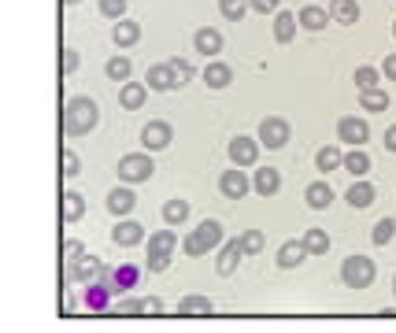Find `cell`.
I'll list each match as a JSON object with an SVG mask.
<instances>
[{
    "instance_id": "6da1fadb",
    "label": "cell",
    "mask_w": 396,
    "mask_h": 333,
    "mask_svg": "<svg viewBox=\"0 0 396 333\" xmlns=\"http://www.w3.org/2000/svg\"><path fill=\"white\" fill-rule=\"evenodd\" d=\"M97 122H100V108L93 96H70L63 104V134L67 137L89 134V130H97Z\"/></svg>"
},
{
    "instance_id": "7a4b0ae2",
    "label": "cell",
    "mask_w": 396,
    "mask_h": 333,
    "mask_svg": "<svg viewBox=\"0 0 396 333\" xmlns=\"http://www.w3.org/2000/svg\"><path fill=\"white\" fill-rule=\"evenodd\" d=\"M215 249H223V222H218V219H204L193 234L182 241V252L185 256H208Z\"/></svg>"
},
{
    "instance_id": "3957f363",
    "label": "cell",
    "mask_w": 396,
    "mask_h": 333,
    "mask_svg": "<svg viewBox=\"0 0 396 333\" xmlns=\"http://www.w3.org/2000/svg\"><path fill=\"white\" fill-rule=\"evenodd\" d=\"M152 175H156V163H152L149 152H130V156L119 159V182H126V185H141Z\"/></svg>"
},
{
    "instance_id": "277c9868",
    "label": "cell",
    "mask_w": 396,
    "mask_h": 333,
    "mask_svg": "<svg viewBox=\"0 0 396 333\" xmlns=\"http://www.w3.org/2000/svg\"><path fill=\"white\" fill-rule=\"evenodd\" d=\"M171 141H174V126L167 122V119H149L141 126V144L149 152H163V149H171Z\"/></svg>"
},
{
    "instance_id": "5b68a950",
    "label": "cell",
    "mask_w": 396,
    "mask_h": 333,
    "mask_svg": "<svg viewBox=\"0 0 396 333\" xmlns=\"http://www.w3.org/2000/svg\"><path fill=\"white\" fill-rule=\"evenodd\" d=\"M341 278H345V285H352V289H363V285L374 282V263H371L366 256H348L345 267H341Z\"/></svg>"
},
{
    "instance_id": "8992f818",
    "label": "cell",
    "mask_w": 396,
    "mask_h": 333,
    "mask_svg": "<svg viewBox=\"0 0 396 333\" xmlns=\"http://www.w3.org/2000/svg\"><path fill=\"white\" fill-rule=\"evenodd\" d=\"M67 270H63V282L67 285H89L100 270H104V263H100L97 256H82L78 263H63Z\"/></svg>"
},
{
    "instance_id": "52a82bcc",
    "label": "cell",
    "mask_w": 396,
    "mask_h": 333,
    "mask_svg": "<svg viewBox=\"0 0 396 333\" xmlns=\"http://www.w3.org/2000/svg\"><path fill=\"white\" fill-rule=\"evenodd\" d=\"M230 159H233V167H256L259 163V137L237 134L230 141Z\"/></svg>"
},
{
    "instance_id": "ba28073f",
    "label": "cell",
    "mask_w": 396,
    "mask_h": 333,
    "mask_svg": "<svg viewBox=\"0 0 396 333\" xmlns=\"http://www.w3.org/2000/svg\"><path fill=\"white\" fill-rule=\"evenodd\" d=\"M111 296H115V289H111V282L104 278V282H89L85 285V293H82V308L85 311H111Z\"/></svg>"
},
{
    "instance_id": "9c48e42d",
    "label": "cell",
    "mask_w": 396,
    "mask_h": 333,
    "mask_svg": "<svg viewBox=\"0 0 396 333\" xmlns=\"http://www.w3.org/2000/svg\"><path fill=\"white\" fill-rule=\"evenodd\" d=\"M259 144L263 149H285V141H289V122L285 119H278V115H271V119H263L259 122Z\"/></svg>"
},
{
    "instance_id": "30bf717a",
    "label": "cell",
    "mask_w": 396,
    "mask_h": 333,
    "mask_svg": "<svg viewBox=\"0 0 396 333\" xmlns=\"http://www.w3.org/2000/svg\"><path fill=\"white\" fill-rule=\"evenodd\" d=\"M248 189H252V178L245 175V167H230L223 178H218V193L226 200H241Z\"/></svg>"
},
{
    "instance_id": "8fae6325",
    "label": "cell",
    "mask_w": 396,
    "mask_h": 333,
    "mask_svg": "<svg viewBox=\"0 0 396 333\" xmlns=\"http://www.w3.org/2000/svg\"><path fill=\"white\" fill-rule=\"evenodd\" d=\"M104 208L115 215V219H123V215H130L137 208V193H134V185H115V189L108 193V200H104Z\"/></svg>"
},
{
    "instance_id": "7c38bea8",
    "label": "cell",
    "mask_w": 396,
    "mask_h": 333,
    "mask_svg": "<svg viewBox=\"0 0 396 333\" xmlns=\"http://www.w3.org/2000/svg\"><path fill=\"white\" fill-rule=\"evenodd\" d=\"M111 311L115 315H159V311H163V300H156V296H144V300L123 296L119 303H111Z\"/></svg>"
},
{
    "instance_id": "4fadbf2b",
    "label": "cell",
    "mask_w": 396,
    "mask_h": 333,
    "mask_svg": "<svg viewBox=\"0 0 396 333\" xmlns=\"http://www.w3.org/2000/svg\"><path fill=\"white\" fill-rule=\"evenodd\" d=\"M108 282H111V289L115 293H130V289H137V282H141V267H134V263H119V267H111L108 270Z\"/></svg>"
},
{
    "instance_id": "5bb4252c",
    "label": "cell",
    "mask_w": 396,
    "mask_h": 333,
    "mask_svg": "<svg viewBox=\"0 0 396 333\" xmlns=\"http://www.w3.org/2000/svg\"><path fill=\"white\" fill-rule=\"evenodd\" d=\"M193 49L204 56V60H215L218 52H223V34L215 30V26H200L193 34Z\"/></svg>"
},
{
    "instance_id": "9a60e30c",
    "label": "cell",
    "mask_w": 396,
    "mask_h": 333,
    "mask_svg": "<svg viewBox=\"0 0 396 333\" xmlns=\"http://www.w3.org/2000/svg\"><path fill=\"white\" fill-rule=\"evenodd\" d=\"M144 85H149V89H156V93H171V89H178V82H174V70H171V63H167V60H159V63H152V67H149V75H144Z\"/></svg>"
},
{
    "instance_id": "2e32d148",
    "label": "cell",
    "mask_w": 396,
    "mask_h": 333,
    "mask_svg": "<svg viewBox=\"0 0 396 333\" xmlns=\"http://www.w3.org/2000/svg\"><path fill=\"white\" fill-rule=\"evenodd\" d=\"M241 259H245V249L237 244V237H233V241H223V249H218V259H215V270L223 274V278H230V274L237 270Z\"/></svg>"
},
{
    "instance_id": "e0dca14e",
    "label": "cell",
    "mask_w": 396,
    "mask_h": 333,
    "mask_svg": "<svg viewBox=\"0 0 396 333\" xmlns=\"http://www.w3.org/2000/svg\"><path fill=\"white\" fill-rule=\"evenodd\" d=\"M230 82H233V67L223 60H208V67H204V85L208 89H226Z\"/></svg>"
},
{
    "instance_id": "ac0fdd59",
    "label": "cell",
    "mask_w": 396,
    "mask_h": 333,
    "mask_svg": "<svg viewBox=\"0 0 396 333\" xmlns=\"http://www.w3.org/2000/svg\"><path fill=\"white\" fill-rule=\"evenodd\" d=\"M141 237H144V226H141V222H134V219L115 222V230H111V241H115V244H123V249H134V244H141Z\"/></svg>"
},
{
    "instance_id": "d6986e66",
    "label": "cell",
    "mask_w": 396,
    "mask_h": 333,
    "mask_svg": "<svg viewBox=\"0 0 396 333\" xmlns=\"http://www.w3.org/2000/svg\"><path fill=\"white\" fill-rule=\"evenodd\" d=\"M252 189L259 196H274L278 189H282V175H278L274 167H256V175H252Z\"/></svg>"
},
{
    "instance_id": "ffe728a7",
    "label": "cell",
    "mask_w": 396,
    "mask_h": 333,
    "mask_svg": "<svg viewBox=\"0 0 396 333\" xmlns=\"http://www.w3.org/2000/svg\"><path fill=\"white\" fill-rule=\"evenodd\" d=\"M111 41H115L119 49H134L137 41H141V26H137L134 19H119V23L111 26Z\"/></svg>"
},
{
    "instance_id": "44dd1931",
    "label": "cell",
    "mask_w": 396,
    "mask_h": 333,
    "mask_svg": "<svg viewBox=\"0 0 396 333\" xmlns=\"http://www.w3.org/2000/svg\"><path fill=\"white\" fill-rule=\"evenodd\" d=\"M144 100H149V85L144 82H123V89H119V104L126 111H137Z\"/></svg>"
},
{
    "instance_id": "7402d4cb",
    "label": "cell",
    "mask_w": 396,
    "mask_h": 333,
    "mask_svg": "<svg viewBox=\"0 0 396 333\" xmlns=\"http://www.w3.org/2000/svg\"><path fill=\"white\" fill-rule=\"evenodd\" d=\"M304 200H307V208H311V211H326L333 204V189L326 182H311V185H307V193H304Z\"/></svg>"
},
{
    "instance_id": "603a6c76",
    "label": "cell",
    "mask_w": 396,
    "mask_h": 333,
    "mask_svg": "<svg viewBox=\"0 0 396 333\" xmlns=\"http://www.w3.org/2000/svg\"><path fill=\"white\" fill-rule=\"evenodd\" d=\"M304 256H307L304 241H285L282 249H278V267H282V270H292V267L304 263Z\"/></svg>"
},
{
    "instance_id": "cb8c5ba5",
    "label": "cell",
    "mask_w": 396,
    "mask_h": 333,
    "mask_svg": "<svg viewBox=\"0 0 396 333\" xmlns=\"http://www.w3.org/2000/svg\"><path fill=\"white\" fill-rule=\"evenodd\" d=\"M297 15L292 11H278V19H274V37H278V45H289L292 37H297Z\"/></svg>"
},
{
    "instance_id": "d4e9b609",
    "label": "cell",
    "mask_w": 396,
    "mask_h": 333,
    "mask_svg": "<svg viewBox=\"0 0 396 333\" xmlns=\"http://www.w3.org/2000/svg\"><path fill=\"white\" fill-rule=\"evenodd\" d=\"M178 315H211L215 311V303L208 300V296H200V293H193V296H182L178 300V308H174Z\"/></svg>"
},
{
    "instance_id": "484cf974",
    "label": "cell",
    "mask_w": 396,
    "mask_h": 333,
    "mask_svg": "<svg viewBox=\"0 0 396 333\" xmlns=\"http://www.w3.org/2000/svg\"><path fill=\"white\" fill-rule=\"evenodd\" d=\"M85 215V196L75 193V189H67L63 193V222H78Z\"/></svg>"
},
{
    "instance_id": "4316f807",
    "label": "cell",
    "mask_w": 396,
    "mask_h": 333,
    "mask_svg": "<svg viewBox=\"0 0 396 333\" xmlns=\"http://www.w3.org/2000/svg\"><path fill=\"white\" fill-rule=\"evenodd\" d=\"M337 130H341V141L345 144H363L366 141V122L363 119H341V126H337Z\"/></svg>"
},
{
    "instance_id": "83f0119b",
    "label": "cell",
    "mask_w": 396,
    "mask_h": 333,
    "mask_svg": "<svg viewBox=\"0 0 396 333\" xmlns=\"http://www.w3.org/2000/svg\"><path fill=\"white\" fill-rule=\"evenodd\" d=\"M297 19H300L304 30H322V26H326V8H318V4H304Z\"/></svg>"
},
{
    "instance_id": "f1b7e54d",
    "label": "cell",
    "mask_w": 396,
    "mask_h": 333,
    "mask_svg": "<svg viewBox=\"0 0 396 333\" xmlns=\"http://www.w3.org/2000/svg\"><path fill=\"white\" fill-rule=\"evenodd\" d=\"M174 249H178V237L171 230H159V234L149 237V252H156V256H174Z\"/></svg>"
},
{
    "instance_id": "f546056e",
    "label": "cell",
    "mask_w": 396,
    "mask_h": 333,
    "mask_svg": "<svg viewBox=\"0 0 396 333\" xmlns=\"http://www.w3.org/2000/svg\"><path fill=\"white\" fill-rule=\"evenodd\" d=\"M218 11H223V19L241 23L248 11H252V0H218Z\"/></svg>"
},
{
    "instance_id": "4dcf8cb0",
    "label": "cell",
    "mask_w": 396,
    "mask_h": 333,
    "mask_svg": "<svg viewBox=\"0 0 396 333\" xmlns=\"http://www.w3.org/2000/svg\"><path fill=\"white\" fill-rule=\"evenodd\" d=\"M237 244L245 249V256H259L263 249H267V234H263V230H245V234L237 237Z\"/></svg>"
},
{
    "instance_id": "1f68e13d",
    "label": "cell",
    "mask_w": 396,
    "mask_h": 333,
    "mask_svg": "<svg viewBox=\"0 0 396 333\" xmlns=\"http://www.w3.org/2000/svg\"><path fill=\"white\" fill-rule=\"evenodd\" d=\"M300 241H304L307 256H322V252H330V237H326V230H307V234H304Z\"/></svg>"
},
{
    "instance_id": "d6a6232c",
    "label": "cell",
    "mask_w": 396,
    "mask_h": 333,
    "mask_svg": "<svg viewBox=\"0 0 396 333\" xmlns=\"http://www.w3.org/2000/svg\"><path fill=\"white\" fill-rule=\"evenodd\" d=\"M104 75H108L111 82H130V75H134V63L123 60V56H115V60L104 63Z\"/></svg>"
},
{
    "instance_id": "836d02e7",
    "label": "cell",
    "mask_w": 396,
    "mask_h": 333,
    "mask_svg": "<svg viewBox=\"0 0 396 333\" xmlns=\"http://www.w3.org/2000/svg\"><path fill=\"white\" fill-rule=\"evenodd\" d=\"M189 219V204H185V200H167V204H163V222L167 226H182Z\"/></svg>"
},
{
    "instance_id": "e575fe53",
    "label": "cell",
    "mask_w": 396,
    "mask_h": 333,
    "mask_svg": "<svg viewBox=\"0 0 396 333\" xmlns=\"http://www.w3.org/2000/svg\"><path fill=\"white\" fill-rule=\"evenodd\" d=\"M167 63H171V70H174V82H178V89H185V85L197 78L193 63H189V60H182V56H174V60H167Z\"/></svg>"
},
{
    "instance_id": "d590c367",
    "label": "cell",
    "mask_w": 396,
    "mask_h": 333,
    "mask_svg": "<svg viewBox=\"0 0 396 333\" xmlns=\"http://www.w3.org/2000/svg\"><path fill=\"white\" fill-rule=\"evenodd\" d=\"M330 15L337 23H356L359 19V8H356V0H333L330 4Z\"/></svg>"
},
{
    "instance_id": "8d00e7d4",
    "label": "cell",
    "mask_w": 396,
    "mask_h": 333,
    "mask_svg": "<svg viewBox=\"0 0 396 333\" xmlns=\"http://www.w3.org/2000/svg\"><path fill=\"white\" fill-rule=\"evenodd\" d=\"M345 163V156L337 152V149H318V156H315V167L322 170V175H330L333 167H341Z\"/></svg>"
},
{
    "instance_id": "74e56055",
    "label": "cell",
    "mask_w": 396,
    "mask_h": 333,
    "mask_svg": "<svg viewBox=\"0 0 396 333\" xmlns=\"http://www.w3.org/2000/svg\"><path fill=\"white\" fill-rule=\"evenodd\" d=\"M100 15L104 19H111V23H119V19H126V8H130V0H100Z\"/></svg>"
},
{
    "instance_id": "f35d334b",
    "label": "cell",
    "mask_w": 396,
    "mask_h": 333,
    "mask_svg": "<svg viewBox=\"0 0 396 333\" xmlns=\"http://www.w3.org/2000/svg\"><path fill=\"white\" fill-rule=\"evenodd\" d=\"M371 200H374V189H371L366 182H356V185L348 189V204H352V208H366Z\"/></svg>"
},
{
    "instance_id": "ab89813d",
    "label": "cell",
    "mask_w": 396,
    "mask_h": 333,
    "mask_svg": "<svg viewBox=\"0 0 396 333\" xmlns=\"http://www.w3.org/2000/svg\"><path fill=\"white\" fill-rule=\"evenodd\" d=\"M363 108L366 111H385L389 108V96L378 93V89H363Z\"/></svg>"
},
{
    "instance_id": "60d3db41",
    "label": "cell",
    "mask_w": 396,
    "mask_h": 333,
    "mask_svg": "<svg viewBox=\"0 0 396 333\" xmlns=\"http://www.w3.org/2000/svg\"><path fill=\"white\" fill-rule=\"evenodd\" d=\"M78 170H82V159L75 149H63V178H78Z\"/></svg>"
},
{
    "instance_id": "b9f144b4",
    "label": "cell",
    "mask_w": 396,
    "mask_h": 333,
    "mask_svg": "<svg viewBox=\"0 0 396 333\" xmlns=\"http://www.w3.org/2000/svg\"><path fill=\"white\" fill-rule=\"evenodd\" d=\"M82 256H85L82 241H78V237H67V241H63V263H78Z\"/></svg>"
},
{
    "instance_id": "7bdbcfd3",
    "label": "cell",
    "mask_w": 396,
    "mask_h": 333,
    "mask_svg": "<svg viewBox=\"0 0 396 333\" xmlns=\"http://www.w3.org/2000/svg\"><path fill=\"white\" fill-rule=\"evenodd\" d=\"M392 234H396V222H392V219L378 222V226H374V244H389V241H392Z\"/></svg>"
},
{
    "instance_id": "ee69618b",
    "label": "cell",
    "mask_w": 396,
    "mask_h": 333,
    "mask_svg": "<svg viewBox=\"0 0 396 333\" xmlns=\"http://www.w3.org/2000/svg\"><path fill=\"white\" fill-rule=\"evenodd\" d=\"M345 167L352 170V175H366V156L363 152H348L345 156Z\"/></svg>"
},
{
    "instance_id": "f6af8a7d",
    "label": "cell",
    "mask_w": 396,
    "mask_h": 333,
    "mask_svg": "<svg viewBox=\"0 0 396 333\" xmlns=\"http://www.w3.org/2000/svg\"><path fill=\"white\" fill-rule=\"evenodd\" d=\"M144 267H149V274H163V270L171 267V256H156V252H149V263H144Z\"/></svg>"
},
{
    "instance_id": "bcb514c9",
    "label": "cell",
    "mask_w": 396,
    "mask_h": 333,
    "mask_svg": "<svg viewBox=\"0 0 396 333\" xmlns=\"http://www.w3.org/2000/svg\"><path fill=\"white\" fill-rule=\"evenodd\" d=\"M78 63H82V56L75 49H63V75H75Z\"/></svg>"
},
{
    "instance_id": "7dc6e473",
    "label": "cell",
    "mask_w": 396,
    "mask_h": 333,
    "mask_svg": "<svg viewBox=\"0 0 396 333\" xmlns=\"http://www.w3.org/2000/svg\"><path fill=\"white\" fill-rule=\"evenodd\" d=\"M374 82H378V75L371 67H363V70H356V85L359 89H374Z\"/></svg>"
},
{
    "instance_id": "c3c4849f",
    "label": "cell",
    "mask_w": 396,
    "mask_h": 333,
    "mask_svg": "<svg viewBox=\"0 0 396 333\" xmlns=\"http://www.w3.org/2000/svg\"><path fill=\"white\" fill-rule=\"evenodd\" d=\"M278 4H282V0H252V11H263V15H267V11H278Z\"/></svg>"
},
{
    "instance_id": "681fc988",
    "label": "cell",
    "mask_w": 396,
    "mask_h": 333,
    "mask_svg": "<svg viewBox=\"0 0 396 333\" xmlns=\"http://www.w3.org/2000/svg\"><path fill=\"white\" fill-rule=\"evenodd\" d=\"M385 75L396 78V56H389V60H385Z\"/></svg>"
},
{
    "instance_id": "f907efd6",
    "label": "cell",
    "mask_w": 396,
    "mask_h": 333,
    "mask_svg": "<svg viewBox=\"0 0 396 333\" xmlns=\"http://www.w3.org/2000/svg\"><path fill=\"white\" fill-rule=\"evenodd\" d=\"M385 149H392V152H396V126H392L389 134H385Z\"/></svg>"
},
{
    "instance_id": "816d5d0a",
    "label": "cell",
    "mask_w": 396,
    "mask_h": 333,
    "mask_svg": "<svg viewBox=\"0 0 396 333\" xmlns=\"http://www.w3.org/2000/svg\"><path fill=\"white\" fill-rule=\"evenodd\" d=\"M63 4H70V8H75V4H82V0H63Z\"/></svg>"
}]
</instances>
